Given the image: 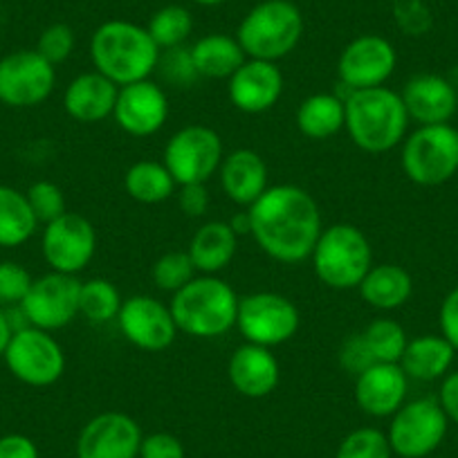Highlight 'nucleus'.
I'll list each match as a JSON object with an SVG mask.
<instances>
[{
	"instance_id": "f257e3e1",
	"label": "nucleus",
	"mask_w": 458,
	"mask_h": 458,
	"mask_svg": "<svg viewBox=\"0 0 458 458\" xmlns=\"http://www.w3.org/2000/svg\"><path fill=\"white\" fill-rule=\"evenodd\" d=\"M250 236L263 254L284 266L308 261L324 232L312 193L297 184H275L248 209Z\"/></svg>"
},
{
	"instance_id": "f03ea898",
	"label": "nucleus",
	"mask_w": 458,
	"mask_h": 458,
	"mask_svg": "<svg viewBox=\"0 0 458 458\" xmlns=\"http://www.w3.org/2000/svg\"><path fill=\"white\" fill-rule=\"evenodd\" d=\"M160 55L162 50L148 30L133 21H106L90 37L92 65L120 88L151 79L160 64Z\"/></svg>"
},
{
	"instance_id": "7ed1b4c3",
	"label": "nucleus",
	"mask_w": 458,
	"mask_h": 458,
	"mask_svg": "<svg viewBox=\"0 0 458 458\" xmlns=\"http://www.w3.org/2000/svg\"><path fill=\"white\" fill-rule=\"evenodd\" d=\"M346 122L344 131L351 142L364 153L382 156L404 142L409 131V114L400 92L386 86L353 90L344 97Z\"/></svg>"
},
{
	"instance_id": "20e7f679",
	"label": "nucleus",
	"mask_w": 458,
	"mask_h": 458,
	"mask_svg": "<svg viewBox=\"0 0 458 458\" xmlns=\"http://www.w3.org/2000/svg\"><path fill=\"white\" fill-rule=\"evenodd\" d=\"M241 297L225 279L200 275L174 294L169 308L180 333L216 339L236 328Z\"/></svg>"
},
{
	"instance_id": "39448f33",
	"label": "nucleus",
	"mask_w": 458,
	"mask_h": 458,
	"mask_svg": "<svg viewBox=\"0 0 458 458\" xmlns=\"http://www.w3.org/2000/svg\"><path fill=\"white\" fill-rule=\"evenodd\" d=\"M303 14L293 0H261L236 30L248 59L276 61L297 50L303 38Z\"/></svg>"
},
{
	"instance_id": "423d86ee",
	"label": "nucleus",
	"mask_w": 458,
	"mask_h": 458,
	"mask_svg": "<svg viewBox=\"0 0 458 458\" xmlns=\"http://www.w3.org/2000/svg\"><path fill=\"white\" fill-rule=\"evenodd\" d=\"M317 279L330 290H355L373 266V248L362 229L351 223L324 227L310 254Z\"/></svg>"
},
{
	"instance_id": "0eeeda50",
	"label": "nucleus",
	"mask_w": 458,
	"mask_h": 458,
	"mask_svg": "<svg viewBox=\"0 0 458 458\" xmlns=\"http://www.w3.org/2000/svg\"><path fill=\"white\" fill-rule=\"evenodd\" d=\"M400 147L403 174L418 187H440L458 174V131L452 124L418 126Z\"/></svg>"
},
{
	"instance_id": "6e6552de",
	"label": "nucleus",
	"mask_w": 458,
	"mask_h": 458,
	"mask_svg": "<svg viewBox=\"0 0 458 458\" xmlns=\"http://www.w3.org/2000/svg\"><path fill=\"white\" fill-rule=\"evenodd\" d=\"M3 360L16 380L37 389L56 385L65 373L64 346L52 333L34 326L14 330Z\"/></svg>"
},
{
	"instance_id": "1a4fd4ad",
	"label": "nucleus",
	"mask_w": 458,
	"mask_h": 458,
	"mask_svg": "<svg viewBox=\"0 0 458 458\" xmlns=\"http://www.w3.org/2000/svg\"><path fill=\"white\" fill-rule=\"evenodd\" d=\"M236 328L245 342L275 349L290 342L301 328L297 303L279 293H252L241 297Z\"/></svg>"
},
{
	"instance_id": "9d476101",
	"label": "nucleus",
	"mask_w": 458,
	"mask_h": 458,
	"mask_svg": "<svg viewBox=\"0 0 458 458\" xmlns=\"http://www.w3.org/2000/svg\"><path fill=\"white\" fill-rule=\"evenodd\" d=\"M449 420L438 398H416L391 416V452L400 458H427L443 445Z\"/></svg>"
},
{
	"instance_id": "9b49d317",
	"label": "nucleus",
	"mask_w": 458,
	"mask_h": 458,
	"mask_svg": "<svg viewBox=\"0 0 458 458\" xmlns=\"http://www.w3.org/2000/svg\"><path fill=\"white\" fill-rule=\"evenodd\" d=\"M225 157L223 138L211 126L189 124L175 131L165 147V166L175 184H207Z\"/></svg>"
},
{
	"instance_id": "f8f14e48",
	"label": "nucleus",
	"mask_w": 458,
	"mask_h": 458,
	"mask_svg": "<svg viewBox=\"0 0 458 458\" xmlns=\"http://www.w3.org/2000/svg\"><path fill=\"white\" fill-rule=\"evenodd\" d=\"M95 252L97 232L86 216L65 211L56 220L43 225L41 254L52 272L77 276L90 266Z\"/></svg>"
},
{
	"instance_id": "ddd939ff",
	"label": "nucleus",
	"mask_w": 458,
	"mask_h": 458,
	"mask_svg": "<svg viewBox=\"0 0 458 458\" xmlns=\"http://www.w3.org/2000/svg\"><path fill=\"white\" fill-rule=\"evenodd\" d=\"M56 86V65L37 50H16L0 59V104L37 108L50 99Z\"/></svg>"
},
{
	"instance_id": "4468645a",
	"label": "nucleus",
	"mask_w": 458,
	"mask_h": 458,
	"mask_svg": "<svg viewBox=\"0 0 458 458\" xmlns=\"http://www.w3.org/2000/svg\"><path fill=\"white\" fill-rule=\"evenodd\" d=\"M79 294L81 281L77 276L50 270L32 281V288L19 306L21 315L28 319V326L55 333L79 317Z\"/></svg>"
},
{
	"instance_id": "2eb2a0df",
	"label": "nucleus",
	"mask_w": 458,
	"mask_h": 458,
	"mask_svg": "<svg viewBox=\"0 0 458 458\" xmlns=\"http://www.w3.org/2000/svg\"><path fill=\"white\" fill-rule=\"evenodd\" d=\"M398 52L389 38L380 34H362L344 47L337 59L339 83L346 88V95L353 90L385 86L395 72Z\"/></svg>"
},
{
	"instance_id": "dca6fc26",
	"label": "nucleus",
	"mask_w": 458,
	"mask_h": 458,
	"mask_svg": "<svg viewBox=\"0 0 458 458\" xmlns=\"http://www.w3.org/2000/svg\"><path fill=\"white\" fill-rule=\"evenodd\" d=\"M117 326L126 342L147 353L166 351L180 333L171 308L151 294H133L124 299L117 315Z\"/></svg>"
},
{
	"instance_id": "f3484780",
	"label": "nucleus",
	"mask_w": 458,
	"mask_h": 458,
	"mask_svg": "<svg viewBox=\"0 0 458 458\" xmlns=\"http://www.w3.org/2000/svg\"><path fill=\"white\" fill-rule=\"evenodd\" d=\"M142 438V427L129 413H97L79 431L77 458H138Z\"/></svg>"
},
{
	"instance_id": "a211bd4d",
	"label": "nucleus",
	"mask_w": 458,
	"mask_h": 458,
	"mask_svg": "<svg viewBox=\"0 0 458 458\" xmlns=\"http://www.w3.org/2000/svg\"><path fill=\"white\" fill-rule=\"evenodd\" d=\"M114 124L131 138H151L169 120V97L151 79L122 86L113 110Z\"/></svg>"
},
{
	"instance_id": "6ab92c4d",
	"label": "nucleus",
	"mask_w": 458,
	"mask_h": 458,
	"mask_svg": "<svg viewBox=\"0 0 458 458\" xmlns=\"http://www.w3.org/2000/svg\"><path fill=\"white\" fill-rule=\"evenodd\" d=\"M285 90V77L272 61L245 59L227 79L229 101L245 114H261L275 108Z\"/></svg>"
},
{
	"instance_id": "aec40b11",
	"label": "nucleus",
	"mask_w": 458,
	"mask_h": 458,
	"mask_svg": "<svg viewBox=\"0 0 458 458\" xmlns=\"http://www.w3.org/2000/svg\"><path fill=\"white\" fill-rule=\"evenodd\" d=\"M409 120L418 126L449 124L458 106V90L443 74H413L400 90Z\"/></svg>"
},
{
	"instance_id": "412c9836",
	"label": "nucleus",
	"mask_w": 458,
	"mask_h": 458,
	"mask_svg": "<svg viewBox=\"0 0 458 458\" xmlns=\"http://www.w3.org/2000/svg\"><path fill=\"white\" fill-rule=\"evenodd\" d=\"M409 377L400 364H371L355 376V403L367 416L391 418L407 403Z\"/></svg>"
},
{
	"instance_id": "4be33fe9",
	"label": "nucleus",
	"mask_w": 458,
	"mask_h": 458,
	"mask_svg": "<svg viewBox=\"0 0 458 458\" xmlns=\"http://www.w3.org/2000/svg\"><path fill=\"white\" fill-rule=\"evenodd\" d=\"M229 385L250 400L267 398L281 382V367L272 349L259 344H241L227 362Z\"/></svg>"
},
{
	"instance_id": "5701e85b",
	"label": "nucleus",
	"mask_w": 458,
	"mask_h": 458,
	"mask_svg": "<svg viewBox=\"0 0 458 458\" xmlns=\"http://www.w3.org/2000/svg\"><path fill=\"white\" fill-rule=\"evenodd\" d=\"M218 178L225 196L245 209H250L270 187L266 160L254 148H234L232 153H225Z\"/></svg>"
},
{
	"instance_id": "b1692460",
	"label": "nucleus",
	"mask_w": 458,
	"mask_h": 458,
	"mask_svg": "<svg viewBox=\"0 0 458 458\" xmlns=\"http://www.w3.org/2000/svg\"><path fill=\"white\" fill-rule=\"evenodd\" d=\"M117 92L120 86H114L97 70H90L77 74L68 83L64 92V108L79 124H99L106 117H113Z\"/></svg>"
},
{
	"instance_id": "393cba45",
	"label": "nucleus",
	"mask_w": 458,
	"mask_h": 458,
	"mask_svg": "<svg viewBox=\"0 0 458 458\" xmlns=\"http://www.w3.org/2000/svg\"><path fill=\"white\" fill-rule=\"evenodd\" d=\"M236 250L239 236L229 220H207L193 232L187 252L198 275H218L234 261Z\"/></svg>"
},
{
	"instance_id": "a878e982",
	"label": "nucleus",
	"mask_w": 458,
	"mask_h": 458,
	"mask_svg": "<svg viewBox=\"0 0 458 458\" xmlns=\"http://www.w3.org/2000/svg\"><path fill=\"white\" fill-rule=\"evenodd\" d=\"M456 349L443 335H418L409 339L407 349L400 358V367L409 380L436 382L452 371Z\"/></svg>"
},
{
	"instance_id": "bb28decb",
	"label": "nucleus",
	"mask_w": 458,
	"mask_h": 458,
	"mask_svg": "<svg viewBox=\"0 0 458 458\" xmlns=\"http://www.w3.org/2000/svg\"><path fill=\"white\" fill-rule=\"evenodd\" d=\"M360 297L376 310L391 312L403 308L413 294V276L398 263H373L360 284Z\"/></svg>"
},
{
	"instance_id": "cd10ccee",
	"label": "nucleus",
	"mask_w": 458,
	"mask_h": 458,
	"mask_svg": "<svg viewBox=\"0 0 458 458\" xmlns=\"http://www.w3.org/2000/svg\"><path fill=\"white\" fill-rule=\"evenodd\" d=\"M297 129L303 138L324 142L335 138L344 131L346 110H344V97L335 92H315L299 104L294 114Z\"/></svg>"
},
{
	"instance_id": "c85d7f7f",
	"label": "nucleus",
	"mask_w": 458,
	"mask_h": 458,
	"mask_svg": "<svg viewBox=\"0 0 458 458\" xmlns=\"http://www.w3.org/2000/svg\"><path fill=\"white\" fill-rule=\"evenodd\" d=\"M189 50L198 77L205 79H229L248 59L239 38L220 32L200 37Z\"/></svg>"
},
{
	"instance_id": "c756f323",
	"label": "nucleus",
	"mask_w": 458,
	"mask_h": 458,
	"mask_svg": "<svg viewBox=\"0 0 458 458\" xmlns=\"http://www.w3.org/2000/svg\"><path fill=\"white\" fill-rule=\"evenodd\" d=\"M38 218L28 196L10 184H0V248H21L38 229Z\"/></svg>"
},
{
	"instance_id": "7c9ffc66",
	"label": "nucleus",
	"mask_w": 458,
	"mask_h": 458,
	"mask_svg": "<svg viewBox=\"0 0 458 458\" xmlns=\"http://www.w3.org/2000/svg\"><path fill=\"white\" fill-rule=\"evenodd\" d=\"M124 189L140 205H162L174 196L178 184L165 162L140 160L126 169Z\"/></svg>"
},
{
	"instance_id": "2f4dec72",
	"label": "nucleus",
	"mask_w": 458,
	"mask_h": 458,
	"mask_svg": "<svg viewBox=\"0 0 458 458\" xmlns=\"http://www.w3.org/2000/svg\"><path fill=\"white\" fill-rule=\"evenodd\" d=\"M360 337H362L364 349L373 364H398L409 344L407 330L403 328V324L389 319V317L373 319L360 333Z\"/></svg>"
},
{
	"instance_id": "473e14b6",
	"label": "nucleus",
	"mask_w": 458,
	"mask_h": 458,
	"mask_svg": "<svg viewBox=\"0 0 458 458\" xmlns=\"http://www.w3.org/2000/svg\"><path fill=\"white\" fill-rule=\"evenodd\" d=\"M120 288L110 279L95 276V279L81 281V294H79V315L86 317L90 324H110L117 321V315L122 310Z\"/></svg>"
},
{
	"instance_id": "72a5a7b5",
	"label": "nucleus",
	"mask_w": 458,
	"mask_h": 458,
	"mask_svg": "<svg viewBox=\"0 0 458 458\" xmlns=\"http://www.w3.org/2000/svg\"><path fill=\"white\" fill-rule=\"evenodd\" d=\"M147 30L160 50H171L189 41L193 32V16L182 5H165L153 12Z\"/></svg>"
},
{
	"instance_id": "f704fd0d",
	"label": "nucleus",
	"mask_w": 458,
	"mask_h": 458,
	"mask_svg": "<svg viewBox=\"0 0 458 458\" xmlns=\"http://www.w3.org/2000/svg\"><path fill=\"white\" fill-rule=\"evenodd\" d=\"M198 276L196 266H193L189 252H180V250H174V252H166L153 263L151 267V279L156 284V288L165 290V293L175 294L178 290H182L189 281H193Z\"/></svg>"
},
{
	"instance_id": "c9c22d12",
	"label": "nucleus",
	"mask_w": 458,
	"mask_h": 458,
	"mask_svg": "<svg viewBox=\"0 0 458 458\" xmlns=\"http://www.w3.org/2000/svg\"><path fill=\"white\" fill-rule=\"evenodd\" d=\"M335 458H394L389 438L376 427H358L344 436Z\"/></svg>"
},
{
	"instance_id": "e433bc0d",
	"label": "nucleus",
	"mask_w": 458,
	"mask_h": 458,
	"mask_svg": "<svg viewBox=\"0 0 458 458\" xmlns=\"http://www.w3.org/2000/svg\"><path fill=\"white\" fill-rule=\"evenodd\" d=\"M25 196H28L34 216L43 225L52 223V220H56L59 216H64L68 211L64 189L56 182H50V180H38V182H34L25 191Z\"/></svg>"
},
{
	"instance_id": "4c0bfd02",
	"label": "nucleus",
	"mask_w": 458,
	"mask_h": 458,
	"mask_svg": "<svg viewBox=\"0 0 458 458\" xmlns=\"http://www.w3.org/2000/svg\"><path fill=\"white\" fill-rule=\"evenodd\" d=\"M74 46H77L74 30L65 23H52L38 37L37 52L52 65H59L72 56Z\"/></svg>"
},
{
	"instance_id": "58836bf2",
	"label": "nucleus",
	"mask_w": 458,
	"mask_h": 458,
	"mask_svg": "<svg viewBox=\"0 0 458 458\" xmlns=\"http://www.w3.org/2000/svg\"><path fill=\"white\" fill-rule=\"evenodd\" d=\"M391 14L400 32L407 37H422L434 25V16L425 0H394Z\"/></svg>"
},
{
	"instance_id": "ea45409f",
	"label": "nucleus",
	"mask_w": 458,
	"mask_h": 458,
	"mask_svg": "<svg viewBox=\"0 0 458 458\" xmlns=\"http://www.w3.org/2000/svg\"><path fill=\"white\" fill-rule=\"evenodd\" d=\"M157 70H160L162 77H165L171 86L178 88H189L200 79L196 72V65H193L191 50H189L187 46L162 50Z\"/></svg>"
},
{
	"instance_id": "a19ab883",
	"label": "nucleus",
	"mask_w": 458,
	"mask_h": 458,
	"mask_svg": "<svg viewBox=\"0 0 458 458\" xmlns=\"http://www.w3.org/2000/svg\"><path fill=\"white\" fill-rule=\"evenodd\" d=\"M32 275L21 263H0V306H21L32 288Z\"/></svg>"
},
{
	"instance_id": "79ce46f5",
	"label": "nucleus",
	"mask_w": 458,
	"mask_h": 458,
	"mask_svg": "<svg viewBox=\"0 0 458 458\" xmlns=\"http://www.w3.org/2000/svg\"><path fill=\"white\" fill-rule=\"evenodd\" d=\"M138 458H184V445L169 431H156L144 436Z\"/></svg>"
},
{
	"instance_id": "37998d69",
	"label": "nucleus",
	"mask_w": 458,
	"mask_h": 458,
	"mask_svg": "<svg viewBox=\"0 0 458 458\" xmlns=\"http://www.w3.org/2000/svg\"><path fill=\"white\" fill-rule=\"evenodd\" d=\"M438 326L440 335L452 344L458 353V285H454V288L445 294L443 303H440Z\"/></svg>"
},
{
	"instance_id": "c03bdc74",
	"label": "nucleus",
	"mask_w": 458,
	"mask_h": 458,
	"mask_svg": "<svg viewBox=\"0 0 458 458\" xmlns=\"http://www.w3.org/2000/svg\"><path fill=\"white\" fill-rule=\"evenodd\" d=\"M178 189V205L182 214L189 216V218H202L211 202L207 184H182Z\"/></svg>"
},
{
	"instance_id": "a18cd8bd",
	"label": "nucleus",
	"mask_w": 458,
	"mask_h": 458,
	"mask_svg": "<svg viewBox=\"0 0 458 458\" xmlns=\"http://www.w3.org/2000/svg\"><path fill=\"white\" fill-rule=\"evenodd\" d=\"M339 362H342V367L346 369L349 373H353V376H358V373H362L364 369L371 367V358H369L367 349H364L362 344V337L358 335H351L346 342L342 344V353H339Z\"/></svg>"
},
{
	"instance_id": "49530a36",
	"label": "nucleus",
	"mask_w": 458,
	"mask_h": 458,
	"mask_svg": "<svg viewBox=\"0 0 458 458\" xmlns=\"http://www.w3.org/2000/svg\"><path fill=\"white\" fill-rule=\"evenodd\" d=\"M0 458H41L37 443L23 434L0 436Z\"/></svg>"
},
{
	"instance_id": "de8ad7c7",
	"label": "nucleus",
	"mask_w": 458,
	"mask_h": 458,
	"mask_svg": "<svg viewBox=\"0 0 458 458\" xmlns=\"http://www.w3.org/2000/svg\"><path fill=\"white\" fill-rule=\"evenodd\" d=\"M438 403L449 422L458 425V371H449L438 389Z\"/></svg>"
},
{
	"instance_id": "09e8293b",
	"label": "nucleus",
	"mask_w": 458,
	"mask_h": 458,
	"mask_svg": "<svg viewBox=\"0 0 458 458\" xmlns=\"http://www.w3.org/2000/svg\"><path fill=\"white\" fill-rule=\"evenodd\" d=\"M14 330L16 328H14V324H12L10 315L0 310V358L5 355V351H7V346H10V339H12V335H14Z\"/></svg>"
},
{
	"instance_id": "8fccbe9b",
	"label": "nucleus",
	"mask_w": 458,
	"mask_h": 458,
	"mask_svg": "<svg viewBox=\"0 0 458 458\" xmlns=\"http://www.w3.org/2000/svg\"><path fill=\"white\" fill-rule=\"evenodd\" d=\"M229 225H232V229H234V232H236V236L250 234V229H252V225H250L248 209L239 211V214H236V216H232V218H229Z\"/></svg>"
},
{
	"instance_id": "3c124183",
	"label": "nucleus",
	"mask_w": 458,
	"mask_h": 458,
	"mask_svg": "<svg viewBox=\"0 0 458 458\" xmlns=\"http://www.w3.org/2000/svg\"><path fill=\"white\" fill-rule=\"evenodd\" d=\"M191 3H196V5H202V7H216V5H223L225 0H191Z\"/></svg>"
},
{
	"instance_id": "603ef678",
	"label": "nucleus",
	"mask_w": 458,
	"mask_h": 458,
	"mask_svg": "<svg viewBox=\"0 0 458 458\" xmlns=\"http://www.w3.org/2000/svg\"><path fill=\"white\" fill-rule=\"evenodd\" d=\"M456 114H458V106H456Z\"/></svg>"
}]
</instances>
